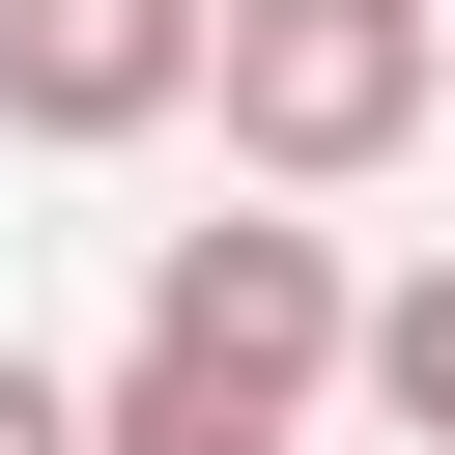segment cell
Here are the masks:
<instances>
[{
    "mask_svg": "<svg viewBox=\"0 0 455 455\" xmlns=\"http://www.w3.org/2000/svg\"><path fill=\"white\" fill-rule=\"evenodd\" d=\"M341 341H370V284H341V228H142V370H199V398H341Z\"/></svg>",
    "mask_w": 455,
    "mask_h": 455,
    "instance_id": "2",
    "label": "cell"
},
{
    "mask_svg": "<svg viewBox=\"0 0 455 455\" xmlns=\"http://www.w3.org/2000/svg\"><path fill=\"white\" fill-rule=\"evenodd\" d=\"M171 114H199V0H0V142L114 171V142H171Z\"/></svg>",
    "mask_w": 455,
    "mask_h": 455,
    "instance_id": "3",
    "label": "cell"
},
{
    "mask_svg": "<svg viewBox=\"0 0 455 455\" xmlns=\"http://www.w3.org/2000/svg\"><path fill=\"white\" fill-rule=\"evenodd\" d=\"M427 85H455L427 0H199V114H228L256 199H370V171L427 142Z\"/></svg>",
    "mask_w": 455,
    "mask_h": 455,
    "instance_id": "1",
    "label": "cell"
},
{
    "mask_svg": "<svg viewBox=\"0 0 455 455\" xmlns=\"http://www.w3.org/2000/svg\"><path fill=\"white\" fill-rule=\"evenodd\" d=\"M85 455H284V398H199V370H114Z\"/></svg>",
    "mask_w": 455,
    "mask_h": 455,
    "instance_id": "4",
    "label": "cell"
},
{
    "mask_svg": "<svg viewBox=\"0 0 455 455\" xmlns=\"http://www.w3.org/2000/svg\"><path fill=\"white\" fill-rule=\"evenodd\" d=\"M0 455H85V370H28V341H0Z\"/></svg>",
    "mask_w": 455,
    "mask_h": 455,
    "instance_id": "6",
    "label": "cell"
},
{
    "mask_svg": "<svg viewBox=\"0 0 455 455\" xmlns=\"http://www.w3.org/2000/svg\"><path fill=\"white\" fill-rule=\"evenodd\" d=\"M341 370H370V398L455 455V256H427V284H370V341H341Z\"/></svg>",
    "mask_w": 455,
    "mask_h": 455,
    "instance_id": "5",
    "label": "cell"
}]
</instances>
